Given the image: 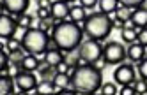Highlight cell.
<instances>
[{"instance_id": "6da1fadb", "label": "cell", "mask_w": 147, "mask_h": 95, "mask_svg": "<svg viewBox=\"0 0 147 95\" xmlns=\"http://www.w3.org/2000/svg\"><path fill=\"white\" fill-rule=\"evenodd\" d=\"M103 84V74L92 63L71 69V86L78 93H96Z\"/></svg>"}, {"instance_id": "7a4b0ae2", "label": "cell", "mask_w": 147, "mask_h": 95, "mask_svg": "<svg viewBox=\"0 0 147 95\" xmlns=\"http://www.w3.org/2000/svg\"><path fill=\"white\" fill-rule=\"evenodd\" d=\"M83 39V30L75 21H62L59 27L51 30V42L62 51L71 53L80 48Z\"/></svg>"}, {"instance_id": "3957f363", "label": "cell", "mask_w": 147, "mask_h": 95, "mask_svg": "<svg viewBox=\"0 0 147 95\" xmlns=\"http://www.w3.org/2000/svg\"><path fill=\"white\" fill-rule=\"evenodd\" d=\"M89 39H96V41H103L110 35V32L113 28V19L110 18V14H105V13H94L89 14L87 19L83 23H78Z\"/></svg>"}, {"instance_id": "277c9868", "label": "cell", "mask_w": 147, "mask_h": 95, "mask_svg": "<svg viewBox=\"0 0 147 95\" xmlns=\"http://www.w3.org/2000/svg\"><path fill=\"white\" fill-rule=\"evenodd\" d=\"M50 42H51V37L48 35V32H43L41 28H28L27 35L22 41V46L27 53L41 55V53H46Z\"/></svg>"}, {"instance_id": "5b68a950", "label": "cell", "mask_w": 147, "mask_h": 95, "mask_svg": "<svg viewBox=\"0 0 147 95\" xmlns=\"http://www.w3.org/2000/svg\"><path fill=\"white\" fill-rule=\"evenodd\" d=\"M126 58V48L117 41H110L103 46V62L107 65H119Z\"/></svg>"}, {"instance_id": "8992f818", "label": "cell", "mask_w": 147, "mask_h": 95, "mask_svg": "<svg viewBox=\"0 0 147 95\" xmlns=\"http://www.w3.org/2000/svg\"><path fill=\"white\" fill-rule=\"evenodd\" d=\"M78 56H82L83 60H87L89 63H96L103 58V46L99 44V41L96 39H87L85 42L80 44V51H78Z\"/></svg>"}, {"instance_id": "52a82bcc", "label": "cell", "mask_w": 147, "mask_h": 95, "mask_svg": "<svg viewBox=\"0 0 147 95\" xmlns=\"http://www.w3.org/2000/svg\"><path fill=\"white\" fill-rule=\"evenodd\" d=\"M16 81V88L22 92V93H28V92H36V86H37V78L34 72H28V70H22L14 78Z\"/></svg>"}, {"instance_id": "ba28073f", "label": "cell", "mask_w": 147, "mask_h": 95, "mask_svg": "<svg viewBox=\"0 0 147 95\" xmlns=\"http://www.w3.org/2000/svg\"><path fill=\"white\" fill-rule=\"evenodd\" d=\"M136 79L135 76V69L131 63H121V65L113 70V81L117 83V84H129Z\"/></svg>"}, {"instance_id": "9c48e42d", "label": "cell", "mask_w": 147, "mask_h": 95, "mask_svg": "<svg viewBox=\"0 0 147 95\" xmlns=\"http://www.w3.org/2000/svg\"><path fill=\"white\" fill-rule=\"evenodd\" d=\"M18 27H20L18 21L13 19L9 14H5L4 11H2V14H0V37H5V39L14 37Z\"/></svg>"}, {"instance_id": "30bf717a", "label": "cell", "mask_w": 147, "mask_h": 95, "mask_svg": "<svg viewBox=\"0 0 147 95\" xmlns=\"http://www.w3.org/2000/svg\"><path fill=\"white\" fill-rule=\"evenodd\" d=\"M30 0H2V11L11 14H25Z\"/></svg>"}, {"instance_id": "8fae6325", "label": "cell", "mask_w": 147, "mask_h": 95, "mask_svg": "<svg viewBox=\"0 0 147 95\" xmlns=\"http://www.w3.org/2000/svg\"><path fill=\"white\" fill-rule=\"evenodd\" d=\"M129 19H131L133 27H136V28H145L147 27V7L140 5V7L133 9Z\"/></svg>"}, {"instance_id": "7c38bea8", "label": "cell", "mask_w": 147, "mask_h": 95, "mask_svg": "<svg viewBox=\"0 0 147 95\" xmlns=\"http://www.w3.org/2000/svg\"><path fill=\"white\" fill-rule=\"evenodd\" d=\"M69 5H67V2L66 0H53L51 2V14H53V18H59V19H64V18H67V21H71L69 19Z\"/></svg>"}, {"instance_id": "4fadbf2b", "label": "cell", "mask_w": 147, "mask_h": 95, "mask_svg": "<svg viewBox=\"0 0 147 95\" xmlns=\"http://www.w3.org/2000/svg\"><path fill=\"white\" fill-rule=\"evenodd\" d=\"M126 56H128L133 63H138V62L145 56V53H144V44H140L138 41L131 42V44L128 46V49H126Z\"/></svg>"}, {"instance_id": "5bb4252c", "label": "cell", "mask_w": 147, "mask_h": 95, "mask_svg": "<svg viewBox=\"0 0 147 95\" xmlns=\"http://www.w3.org/2000/svg\"><path fill=\"white\" fill-rule=\"evenodd\" d=\"M66 60V56H64V51L62 49H59V48H53V49H46V53H45V63H48V65H59L60 62H64Z\"/></svg>"}, {"instance_id": "9a60e30c", "label": "cell", "mask_w": 147, "mask_h": 95, "mask_svg": "<svg viewBox=\"0 0 147 95\" xmlns=\"http://www.w3.org/2000/svg\"><path fill=\"white\" fill-rule=\"evenodd\" d=\"M16 92V81L9 74H0V93L2 95H11Z\"/></svg>"}, {"instance_id": "2e32d148", "label": "cell", "mask_w": 147, "mask_h": 95, "mask_svg": "<svg viewBox=\"0 0 147 95\" xmlns=\"http://www.w3.org/2000/svg\"><path fill=\"white\" fill-rule=\"evenodd\" d=\"M39 56L34 55V53H27V55L23 56V60L20 62V67H22V70H28V72H34L39 69Z\"/></svg>"}, {"instance_id": "e0dca14e", "label": "cell", "mask_w": 147, "mask_h": 95, "mask_svg": "<svg viewBox=\"0 0 147 95\" xmlns=\"http://www.w3.org/2000/svg\"><path fill=\"white\" fill-rule=\"evenodd\" d=\"M55 83V86H57V92L60 93L64 88H67L69 84H71V74L69 72H57L55 76H53V79H51Z\"/></svg>"}, {"instance_id": "ac0fdd59", "label": "cell", "mask_w": 147, "mask_h": 95, "mask_svg": "<svg viewBox=\"0 0 147 95\" xmlns=\"http://www.w3.org/2000/svg\"><path fill=\"white\" fill-rule=\"evenodd\" d=\"M87 9H83L82 5H73L71 9H69V19L71 21H75V23H83V21L87 19Z\"/></svg>"}, {"instance_id": "d6986e66", "label": "cell", "mask_w": 147, "mask_h": 95, "mask_svg": "<svg viewBox=\"0 0 147 95\" xmlns=\"http://www.w3.org/2000/svg\"><path fill=\"white\" fill-rule=\"evenodd\" d=\"M36 93H39V95H51V93H57V86H55V83L51 81V79H43V81L37 83Z\"/></svg>"}, {"instance_id": "ffe728a7", "label": "cell", "mask_w": 147, "mask_h": 95, "mask_svg": "<svg viewBox=\"0 0 147 95\" xmlns=\"http://www.w3.org/2000/svg\"><path fill=\"white\" fill-rule=\"evenodd\" d=\"M99 11L105 14H112L119 7V0H99Z\"/></svg>"}, {"instance_id": "44dd1931", "label": "cell", "mask_w": 147, "mask_h": 95, "mask_svg": "<svg viewBox=\"0 0 147 95\" xmlns=\"http://www.w3.org/2000/svg\"><path fill=\"white\" fill-rule=\"evenodd\" d=\"M138 30L140 28H136V27H129V28H122L121 30V37L124 42H135L136 41V34H138Z\"/></svg>"}, {"instance_id": "7402d4cb", "label": "cell", "mask_w": 147, "mask_h": 95, "mask_svg": "<svg viewBox=\"0 0 147 95\" xmlns=\"http://www.w3.org/2000/svg\"><path fill=\"white\" fill-rule=\"evenodd\" d=\"M129 18H131V9L124 7V5L117 7V11H115V14H113V19H119V21H122V23H126Z\"/></svg>"}, {"instance_id": "603a6c76", "label": "cell", "mask_w": 147, "mask_h": 95, "mask_svg": "<svg viewBox=\"0 0 147 95\" xmlns=\"http://www.w3.org/2000/svg\"><path fill=\"white\" fill-rule=\"evenodd\" d=\"M99 93L101 95H115V93H119V88L115 83H103L99 88Z\"/></svg>"}, {"instance_id": "cb8c5ba5", "label": "cell", "mask_w": 147, "mask_h": 95, "mask_svg": "<svg viewBox=\"0 0 147 95\" xmlns=\"http://www.w3.org/2000/svg\"><path fill=\"white\" fill-rule=\"evenodd\" d=\"M39 72H41V76H43V79H53V76L57 74L55 67H53V65H48V63H46V65L41 69Z\"/></svg>"}, {"instance_id": "d4e9b609", "label": "cell", "mask_w": 147, "mask_h": 95, "mask_svg": "<svg viewBox=\"0 0 147 95\" xmlns=\"http://www.w3.org/2000/svg\"><path fill=\"white\" fill-rule=\"evenodd\" d=\"M22 41H18L16 37H11L7 41V51L9 53H13V51H18V49H22Z\"/></svg>"}, {"instance_id": "484cf974", "label": "cell", "mask_w": 147, "mask_h": 95, "mask_svg": "<svg viewBox=\"0 0 147 95\" xmlns=\"http://www.w3.org/2000/svg\"><path fill=\"white\" fill-rule=\"evenodd\" d=\"M18 18V23L20 25H23V27H32V21H34V16H30V14H16Z\"/></svg>"}, {"instance_id": "4316f807", "label": "cell", "mask_w": 147, "mask_h": 95, "mask_svg": "<svg viewBox=\"0 0 147 95\" xmlns=\"http://www.w3.org/2000/svg\"><path fill=\"white\" fill-rule=\"evenodd\" d=\"M145 2V0H119V4L124 5V7H128V9H136V7H140L142 4Z\"/></svg>"}, {"instance_id": "83f0119b", "label": "cell", "mask_w": 147, "mask_h": 95, "mask_svg": "<svg viewBox=\"0 0 147 95\" xmlns=\"http://www.w3.org/2000/svg\"><path fill=\"white\" fill-rule=\"evenodd\" d=\"M9 62H11V53H9V51L5 53V49H2V51H0V70L7 69Z\"/></svg>"}, {"instance_id": "f1b7e54d", "label": "cell", "mask_w": 147, "mask_h": 95, "mask_svg": "<svg viewBox=\"0 0 147 95\" xmlns=\"http://www.w3.org/2000/svg\"><path fill=\"white\" fill-rule=\"evenodd\" d=\"M76 4L82 5L83 9H87V11H92L94 7L99 4V0H76Z\"/></svg>"}, {"instance_id": "f546056e", "label": "cell", "mask_w": 147, "mask_h": 95, "mask_svg": "<svg viewBox=\"0 0 147 95\" xmlns=\"http://www.w3.org/2000/svg\"><path fill=\"white\" fill-rule=\"evenodd\" d=\"M138 74L140 78L147 81V56H144L140 62H138Z\"/></svg>"}, {"instance_id": "4dcf8cb0", "label": "cell", "mask_w": 147, "mask_h": 95, "mask_svg": "<svg viewBox=\"0 0 147 95\" xmlns=\"http://www.w3.org/2000/svg\"><path fill=\"white\" fill-rule=\"evenodd\" d=\"M133 84H135V92L136 93H147V81L145 79H140V81H133Z\"/></svg>"}, {"instance_id": "1f68e13d", "label": "cell", "mask_w": 147, "mask_h": 95, "mask_svg": "<svg viewBox=\"0 0 147 95\" xmlns=\"http://www.w3.org/2000/svg\"><path fill=\"white\" fill-rule=\"evenodd\" d=\"M37 18H39V19H51V18H53V14H51V9L39 7V9H37Z\"/></svg>"}, {"instance_id": "d6a6232c", "label": "cell", "mask_w": 147, "mask_h": 95, "mask_svg": "<svg viewBox=\"0 0 147 95\" xmlns=\"http://www.w3.org/2000/svg\"><path fill=\"white\" fill-rule=\"evenodd\" d=\"M119 93H121V95H135V93H136V92H135V84H133V83L122 84V88L119 90Z\"/></svg>"}, {"instance_id": "836d02e7", "label": "cell", "mask_w": 147, "mask_h": 95, "mask_svg": "<svg viewBox=\"0 0 147 95\" xmlns=\"http://www.w3.org/2000/svg\"><path fill=\"white\" fill-rule=\"evenodd\" d=\"M27 32H28V27L20 25V27H18V30H16V34H14V37H16L18 41H23V37L27 35Z\"/></svg>"}, {"instance_id": "e575fe53", "label": "cell", "mask_w": 147, "mask_h": 95, "mask_svg": "<svg viewBox=\"0 0 147 95\" xmlns=\"http://www.w3.org/2000/svg\"><path fill=\"white\" fill-rule=\"evenodd\" d=\"M136 41L140 44H147V28H140L138 34H136Z\"/></svg>"}, {"instance_id": "d590c367", "label": "cell", "mask_w": 147, "mask_h": 95, "mask_svg": "<svg viewBox=\"0 0 147 95\" xmlns=\"http://www.w3.org/2000/svg\"><path fill=\"white\" fill-rule=\"evenodd\" d=\"M23 51H25L23 48H22V49H18V51H13V53H11V60H13V62H22L23 56H25V53H23Z\"/></svg>"}, {"instance_id": "8d00e7d4", "label": "cell", "mask_w": 147, "mask_h": 95, "mask_svg": "<svg viewBox=\"0 0 147 95\" xmlns=\"http://www.w3.org/2000/svg\"><path fill=\"white\" fill-rule=\"evenodd\" d=\"M37 28H41L43 32H48V30H53V25L50 23V19H41L39 21V27Z\"/></svg>"}, {"instance_id": "74e56055", "label": "cell", "mask_w": 147, "mask_h": 95, "mask_svg": "<svg viewBox=\"0 0 147 95\" xmlns=\"http://www.w3.org/2000/svg\"><path fill=\"white\" fill-rule=\"evenodd\" d=\"M55 70H57V72H69V70H71V65L64 60V62H60L59 65H55Z\"/></svg>"}, {"instance_id": "f35d334b", "label": "cell", "mask_w": 147, "mask_h": 95, "mask_svg": "<svg viewBox=\"0 0 147 95\" xmlns=\"http://www.w3.org/2000/svg\"><path fill=\"white\" fill-rule=\"evenodd\" d=\"M39 7H46V9H51V0H39Z\"/></svg>"}, {"instance_id": "ab89813d", "label": "cell", "mask_w": 147, "mask_h": 95, "mask_svg": "<svg viewBox=\"0 0 147 95\" xmlns=\"http://www.w3.org/2000/svg\"><path fill=\"white\" fill-rule=\"evenodd\" d=\"M144 53H145V56H147V44H144Z\"/></svg>"}, {"instance_id": "60d3db41", "label": "cell", "mask_w": 147, "mask_h": 95, "mask_svg": "<svg viewBox=\"0 0 147 95\" xmlns=\"http://www.w3.org/2000/svg\"><path fill=\"white\" fill-rule=\"evenodd\" d=\"M66 2H73V0H66Z\"/></svg>"}]
</instances>
